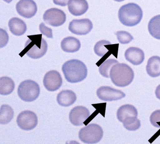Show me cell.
<instances>
[{
	"label": "cell",
	"mask_w": 160,
	"mask_h": 144,
	"mask_svg": "<svg viewBox=\"0 0 160 144\" xmlns=\"http://www.w3.org/2000/svg\"><path fill=\"white\" fill-rule=\"evenodd\" d=\"M62 72L69 83H76L84 80L88 75V69L84 62L78 60L68 61L62 65Z\"/></svg>",
	"instance_id": "obj_1"
},
{
	"label": "cell",
	"mask_w": 160,
	"mask_h": 144,
	"mask_svg": "<svg viewBox=\"0 0 160 144\" xmlns=\"http://www.w3.org/2000/svg\"><path fill=\"white\" fill-rule=\"evenodd\" d=\"M29 39L25 44V48L19 55L21 57L27 54L29 57L34 59L43 57L48 50V44L42 38V34L28 36Z\"/></svg>",
	"instance_id": "obj_2"
},
{
	"label": "cell",
	"mask_w": 160,
	"mask_h": 144,
	"mask_svg": "<svg viewBox=\"0 0 160 144\" xmlns=\"http://www.w3.org/2000/svg\"><path fill=\"white\" fill-rule=\"evenodd\" d=\"M109 76L115 86L123 87L129 86L132 82L134 74L129 65L125 63H118L112 67Z\"/></svg>",
	"instance_id": "obj_3"
},
{
	"label": "cell",
	"mask_w": 160,
	"mask_h": 144,
	"mask_svg": "<svg viewBox=\"0 0 160 144\" xmlns=\"http://www.w3.org/2000/svg\"><path fill=\"white\" fill-rule=\"evenodd\" d=\"M118 16L122 25L126 27H134L139 24L142 20L143 12L137 4L129 3L120 8Z\"/></svg>",
	"instance_id": "obj_4"
},
{
	"label": "cell",
	"mask_w": 160,
	"mask_h": 144,
	"mask_svg": "<svg viewBox=\"0 0 160 144\" xmlns=\"http://www.w3.org/2000/svg\"><path fill=\"white\" fill-rule=\"evenodd\" d=\"M40 93V87L38 83L32 80H26L20 83L18 89L19 98L26 102L36 100Z\"/></svg>",
	"instance_id": "obj_5"
},
{
	"label": "cell",
	"mask_w": 160,
	"mask_h": 144,
	"mask_svg": "<svg viewBox=\"0 0 160 144\" xmlns=\"http://www.w3.org/2000/svg\"><path fill=\"white\" fill-rule=\"evenodd\" d=\"M103 131L99 125L92 123L82 128L78 133V137L85 144H96L101 141Z\"/></svg>",
	"instance_id": "obj_6"
},
{
	"label": "cell",
	"mask_w": 160,
	"mask_h": 144,
	"mask_svg": "<svg viewBox=\"0 0 160 144\" xmlns=\"http://www.w3.org/2000/svg\"><path fill=\"white\" fill-rule=\"evenodd\" d=\"M17 122L18 127L25 131L33 130L38 124L37 115L32 111L26 110L18 116Z\"/></svg>",
	"instance_id": "obj_7"
},
{
	"label": "cell",
	"mask_w": 160,
	"mask_h": 144,
	"mask_svg": "<svg viewBox=\"0 0 160 144\" xmlns=\"http://www.w3.org/2000/svg\"><path fill=\"white\" fill-rule=\"evenodd\" d=\"M43 18L46 24L53 27H58L64 24L66 16L62 10L51 8L46 11Z\"/></svg>",
	"instance_id": "obj_8"
},
{
	"label": "cell",
	"mask_w": 160,
	"mask_h": 144,
	"mask_svg": "<svg viewBox=\"0 0 160 144\" xmlns=\"http://www.w3.org/2000/svg\"><path fill=\"white\" fill-rule=\"evenodd\" d=\"M93 28L92 22L90 19L85 18L74 19L69 24V30L73 34L85 35L88 34Z\"/></svg>",
	"instance_id": "obj_9"
},
{
	"label": "cell",
	"mask_w": 160,
	"mask_h": 144,
	"mask_svg": "<svg viewBox=\"0 0 160 144\" xmlns=\"http://www.w3.org/2000/svg\"><path fill=\"white\" fill-rule=\"evenodd\" d=\"M100 100L105 102H112L121 100L125 97V94L121 91L109 87H101L96 92Z\"/></svg>",
	"instance_id": "obj_10"
},
{
	"label": "cell",
	"mask_w": 160,
	"mask_h": 144,
	"mask_svg": "<svg viewBox=\"0 0 160 144\" xmlns=\"http://www.w3.org/2000/svg\"><path fill=\"white\" fill-rule=\"evenodd\" d=\"M62 84V79L60 74L57 71L48 72L43 78V85L48 91L54 92L58 90Z\"/></svg>",
	"instance_id": "obj_11"
},
{
	"label": "cell",
	"mask_w": 160,
	"mask_h": 144,
	"mask_svg": "<svg viewBox=\"0 0 160 144\" xmlns=\"http://www.w3.org/2000/svg\"><path fill=\"white\" fill-rule=\"evenodd\" d=\"M18 14L26 18H30L35 15L37 6L33 0H20L16 5Z\"/></svg>",
	"instance_id": "obj_12"
},
{
	"label": "cell",
	"mask_w": 160,
	"mask_h": 144,
	"mask_svg": "<svg viewBox=\"0 0 160 144\" xmlns=\"http://www.w3.org/2000/svg\"><path fill=\"white\" fill-rule=\"evenodd\" d=\"M90 112L85 107H75L70 111L69 120L72 124L75 126H81L89 117Z\"/></svg>",
	"instance_id": "obj_13"
},
{
	"label": "cell",
	"mask_w": 160,
	"mask_h": 144,
	"mask_svg": "<svg viewBox=\"0 0 160 144\" xmlns=\"http://www.w3.org/2000/svg\"><path fill=\"white\" fill-rule=\"evenodd\" d=\"M124 57L127 61L134 65H140L145 59V54L143 50L136 47H130L127 49Z\"/></svg>",
	"instance_id": "obj_14"
},
{
	"label": "cell",
	"mask_w": 160,
	"mask_h": 144,
	"mask_svg": "<svg viewBox=\"0 0 160 144\" xmlns=\"http://www.w3.org/2000/svg\"><path fill=\"white\" fill-rule=\"evenodd\" d=\"M68 7L69 12L72 15L79 16L88 11L89 6L86 0H70Z\"/></svg>",
	"instance_id": "obj_15"
},
{
	"label": "cell",
	"mask_w": 160,
	"mask_h": 144,
	"mask_svg": "<svg viewBox=\"0 0 160 144\" xmlns=\"http://www.w3.org/2000/svg\"><path fill=\"white\" fill-rule=\"evenodd\" d=\"M77 96L73 91L70 90H62L57 96V100L59 105L62 107H69L75 102Z\"/></svg>",
	"instance_id": "obj_16"
},
{
	"label": "cell",
	"mask_w": 160,
	"mask_h": 144,
	"mask_svg": "<svg viewBox=\"0 0 160 144\" xmlns=\"http://www.w3.org/2000/svg\"><path fill=\"white\" fill-rule=\"evenodd\" d=\"M62 49L67 53H75L77 52L81 47V43L78 39L73 37L64 38L61 43Z\"/></svg>",
	"instance_id": "obj_17"
},
{
	"label": "cell",
	"mask_w": 160,
	"mask_h": 144,
	"mask_svg": "<svg viewBox=\"0 0 160 144\" xmlns=\"http://www.w3.org/2000/svg\"><path fill=\"white\" fill-rule=\"evenodd\" d=\"M8 26L11 32L16 36L23 35L27 30L26 23L18 17H13L10 19Z\"/></svg>",
	"instance_id": "obj_18"
},
{
	"label": "cell",
	"mask_w": 160,
	"mask_h": 144,
	"mask_svg": "<svg viewBox=\"0 0 160 144\" xmlns=\"http://www.w3.org/2000/svg\"><path fill=\"white\" fill-rule=\"evenodd\" d=\"M117 117L120 122H122L127 117H137V109L131 105L126 104L122 106L117 111Z\"/></svg>",
	"instance_id": "obj_19"
},
{
	"label": "cell",
	"mask_w": 160,
	"mask_h": 144,
	"mask_svg": "<svg viewBox=\"0 0 160 144\" xmlns=\"http://www.w3.org/2000/svg\"><path fill=\"white\" fill-rule=\"evenodd\" d=\"M146 71L149 76L152 77L160 76V57L153 56L149 59L146 66Z\"/></svg>",
	"instance_id": "obj_20"
},
{
	"label": "cell",
	"mask_w": 160,
	"mask_h": 144,
	"mask_svg": "<svg viewBox=\"0 0 160 144\" xmlns=\"http://www.w3.org/2000/svg\"><path fill=\"white\" fill-rule=\"evenodd\" d=\"M15 88L13 80L8 77H3L0 78V94L7 95L11 94Z\"/></svg>",
	"instance_id": "obj_21"
},
{
	"label": "cell",
	"mask_w": 160,
	"mask_h": 144,
	"mask_svg": "<svg viewBox=\"0 0 160 144\" xmlns=\"http://www.w3.org/2000/svg\"><path fill=\"white\" fill-rule=\"evenodd\" d=\"M148 30L153 38L160 40V15L151 19L148 25Z\"/></svg>",
	"instance_id": "obj_22"
},
{
	"label": "cell",
	"mask_w": 160,
	"mask_h": 144,
	"mask_svg": "<svg viewBox=\"0 0 160 144\" xmlns=\"http://www.w3.org/2000/svg\"><path fill=\"white\" fill-rule=\"evenodd\" d=\"M13 110L12 108L8 105L2 106L0 109V123L7 124L14 117Z\"/></svg>",
	"instance_id": "obj_23"
},
{
	"label": "cell",
	"mask_w": 160,
	"mask_h": 144,
	"mask_svg": "<svg viewBox=\"0 0 160 144\" xmlns=\"http://www.w3.org/2000/svg\"><path fill=\"white\" fill-rule=\"evenodd\" d=\"M118 63V61L113 59L106 60L99 66V72L104 77L109 78L110 70L113 66Z\"/></svg>",
	"instance_id": "obj_24"
},
{
	"label": "cell",
	"mask_w": 160,
	"mask_h": 144,
	"mask_svg": "<svg viewBox=\"0 0 160 144\" xmlns=\"http://www.w3.org/2000/svg\"><path fill=\"white\" fill-rule=\"evenodd\" d=\"M122 123L124 128L130 131H136L141 126L140 121L137 118V117H127Z\"/></svg>",
	"instance_id": "obj_25"
},
{
	"label": "cell",
	"mask_w": 160,
	"mask_h": 144,
	"mask_svg": "<svg viewBox=\"0 0 160 144\" xmlns=\"http://www.w3.org/2000/svg\"><path fill=\"white\" fill-rule=\"evenodd\" d=\"M111 44V42L106 40H102L97 42L94 46V53L99 57H104L109 51L106 46Z\"/></svg>",
	"instance_id": "obj_26"
},
{
	"label": "cell",
	"mask_w": 160,
	"mask_h": 144,
	"mask_svg": "<svg viewBox=\"0 0 160 144\" xmlns=\"http://www.w3.org/2000/svg\"><path fill=\"white\" fill-rule=\"evenodd\" d=\"M115 34L117 35L118 42L122 44L129 43L133 40L132 36L126 31H118L116 32Z\"/></svg>",
	"instance_id": "obj_27"
},
{
	"label": "cell",
	"mask_w": 160,
	"mask_h": 144,
	"mask_svg": "<svg viewBox=\"0 0 160 144\" xmlns=\"http://www.w3.org/2000/svg\"><path fill=\"white\" fill-rule=\"evenodd\" d=\"M40 32L42 34L46 36L48 38L52 39L53 38L52 30L50 28L48 27L43 23H42L39 26Z\"/></svg>",
	"instance_id": "obj_28"
},
{
	"label": "cell",
	"mask_w": 160,
	"mask_h": 144,
	"mask_svg": "<svg viewBox=\"0 0 160 144\" xmlns=\"http://www.w3.org/2000/svg\"><path fill=\"white\" fill-rule=\"evenodd\" d=\"M151 123L157 128V122H160V110H157L152 113L150 117Z\"/></svg>",
	"instance_id": "obj_29"
},
{
	"label": "cell",
	"mask_w": 160,
	"mask_h": 144,
	"mask_svg": "<svg viewBox=\"0 0 160 144\" xmlns=\"http://www.w3.org/2000/svg\"><path fill=\"white\" fill-rule=\"evenodd\" d=\"M1 47L5 46L9 41V36L4 30L1 29Z\"/></svg>",
	"instance_id": "obj_30"
},
{
	"label": "cell",
	"mask_w": 160,
	"mask_h": 144,
	"mask_svg": "<svg viewBox=\"0 0 160 144\" xmlns=\"http://www.w3.org/2000/svg\"><path fill=\"white\" fill-rule=\"evenodd\" d=\"M70 0H53V2L59 6H65L68 4Z\"/></svg>",
	"instance_id": "obj_31"
},
{
	"label": "cell",
	"mask_w": 160,
	"mask_h": 144,
	"mask_svg": "<svg viewBox=\"0 0 160 144\" xmlns=\"http://www.w3.org/2000/svg\"><path fill=\"white\" fill-rule=\"evenodd\" d=\"M155 93L156 98L160 100V85H159L156 88Z\"/></svg>",
	"instance_id": "obj_32"
},
{
	"label": "cell",
	"mask_w": 160,
	"mask_h": 144,
	"mask_svg": "<svg viewBox=\"0 0 160 144\" xmlns=\"http://www.w3.org/2000/svg\"><path fill=\"white\" fill-rule=\"evenodd\" d=\"M4 2H7V3H10V2H12V1L13 0H3Z\"/></svg>",
	"instance_id": "obj_33"
},
{
	"label": "cell",
	"mask_w": 160,
	"mask_h": 144,
	"mask_svg": "<svg viewBox=\"0 0 160 144\" xmlns=\"http://www.w3.org/2000/svg\"><path fill=\"white\" fill-rule=\"evenodd\" d=\"M115 1L118 2H121L123 1L124 0H114Z\"/></svg>",
	"instance_id": "obj_34"
}]
</instances>
